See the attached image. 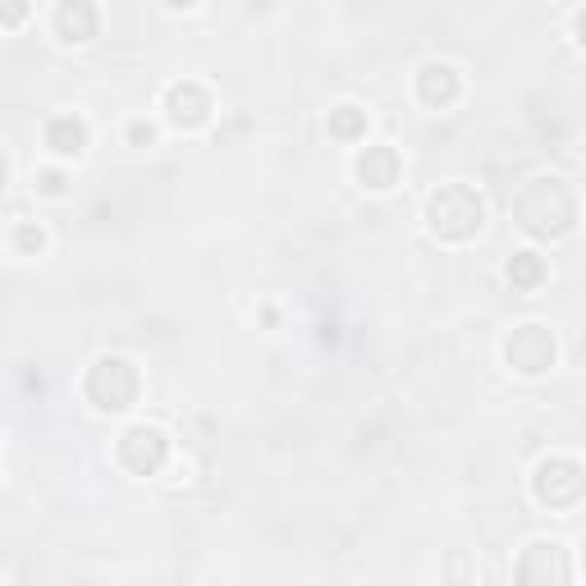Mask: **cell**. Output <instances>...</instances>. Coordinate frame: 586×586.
<instances>
[{"label":"cell","instance_id":"1","mask_svg":"<svg viewBox=\"0 0 586 586\" xmlns=\"http://www.w3.org/2000/svg\"><path fill=\"white\" fill-rule=\"evenodd\" d=\"M514 216L527 234H536V239H559V234H568L577 220V202H573L564 179H532L523 188V198L514 202Z\"/></svg>","mask_w":586,"mask_h":586},{"label":"cell","instance_id":"2","mask_svg":"<svg viewBox=\"0 0 586 586\" xmlns=\"http://www.w3.org/2000/svg\"><path fill=\"white\" fill-rule=\"evenodd\" d=\"M426 220H431V229L440 234V239L463 244V239H473V234L481 229L486 207H481V198H477V188H467V183H445L436 198L426 202Z\"/></svg>","mask_w":586,"mask_h":586},{"label":"cell","instance_id":"3","mask_svg":"<svg viewBox=\"0 0 586 586\" xmlns=\"http://www.w3.org/2000/svg\"><path fill=\"white\" fill-rule=\"evenodd\" d=\"M88 399L106 413H120L138 399V371L125 362V358H101L92 371H88Z\"/></svg>","mask_w":586,"mask_h":586},{"label":"cell","instance_id":"4","mask_svg":"<svg viewBox=\"0 0 586 586\" xmlns=\"http://www.w3.org/2000/svg\"><path fill=\"white\" fill-rule=\"evenodd\" d=\"M573 582V559L559 540H536L518 559V586H568Z\"/></svg>","mask_w":586,"mask_h":586},{"label":"cell","instance_id":"5","mask_svg":"<svg viewBox=\"0 0 586 586\" xmlns=\"http://www.w3.org/2000/svg\"><path fill=\"white\" fill-rule=\"evenodd\" d=\"M532 486H536V499L540 504H550V509H568V504H577L582 490H586L582 463H573V458H545L536 467Z\"/></svg>","mask_w":586,"mask_h":586},{"label":"cell","instance_id":"6","mask_svg":"<svg viewBox=\"0 0 586 586\" xmlns=\"http://www.w3.org/2000/svg\"><path fill=\"white\" fill-rule=\"evenodd\" d=\"M170 454V440L156 431V426H129V431L120 436V463L129 467L133 477H151L161 473V463Z\"/></svg>","mask_w":586,"mask_h":586},{"label":"cell","instance_id":"7","mask_svg":"<svg viewBox=\"0 0 586 586\" xmlns=\"http://www.w3.org/2000/svg\"><path fill=\"white\" fill-rule=\"evenodd\" d=\"M509 367L514 371H523V376H540L545 367H555V335L545 330V326H523V330H514V339H509Z\"/></svg>","mask_w":586,"mask_h":586},{"label":"cell","instance_id":"8","mask_svg":"<svg viewBox=\"0 0 586 586\" xmlns=\"http://www.w3.org/2000/svg\"><path fill=\"white\" fill-rule=\"evenodd\" d=\"M166 110H170V125L198 129V125H207V115H211V97L198 83H175L166 92Z\"/></svg>","mask_w":586,"mask_h":586},{"label":"cell","instance_id":"9","mask_svg":"<svg viewBox=\"0 0 586 586\" xmlns=\"http://www.w3.org/2000/svg\"><path fill=\"white\" fill-rule=\"evenodd\" d=\"M358 179L367 188H389L399 179V151L395 147H367L358 156Z\"/></svg>","mask_w":586,"mask_h":586},{"label":"cell","instance_id":"10","mask_svg":"<svg viewBox=\"0 0 586 586\" xmlns=\"http://www.w3.org/2000/svg\"><path fill=\"white\" fill-rule=\"evenodd\" d=\"M56 28L64 42H92L97 37V10L88 6V0H64V6L56 10Z\"/></svg>","mask_w":586,"mask_h":586},{"label":"cell","instance_id":"11","mask_svg":"<svg viewBox=\"0 0 586 586\" xmlns=\"http://www.w3.org/2000/svg\"><path fill=\"white\" fill-rule=\"evenodd\" d=\"M417 92H421L426 106H449L458 97V73L449 64H426L417 73Z\"/></svg>","mask_w":586,"mask_h":586},{"label":"cell","instance_id":"12","mask_svg":"<svg viewBox=\"0 0 586 586\" xmlns=\"http://www.w3.org/2000/svg\"><path fill=\"white\" fill-rule=\"evenodd\" d=\"M47 147L56 156H78L88 147V125L78 120V115H56V120L47 125Z\"/></svg>","mask_w":586,"mask_h":586},{"label":"cell","instance_id":"13","mask_svg":"<svg viewBox=\"0 0 586 586\" xmlns=\"http://www.w3.org/2000/svg\"><path fill=\"white\" fill-rule=\"evenodd\" d=\"M330 133H335L339 142L362 138V133H367V110H358V106H335V110H330Z\"/></svg>","mask_w":586,"mask_h":586},{"label":"cell","instance_id":"14","mask_svg":"<svg viewBox=\"0 0 586 586\" xmlns=\"http://www.w3.org/2000/svg\"><path fill=\"white\" fill-rule=\"evenodd\" d=\"M545 280V261L536 257V252H518L514 261H509V285L514 289H536Z\"/></svg>","mask_w":586,"mask_h":586},{"label":"cell","instance_id":"15","mask_svg":"<svg viewBox=\"0 0 586 586\" xmlns=\"http://www.w3.org/2000/svg\"><path fill=\"white\" fill-rule=\"evenodd\" d=\"M14 244H19V252H42V244H47V234L37 229V225H19V234H14Z\"/></svg>","mask_w":586,"mask_h":586},{"label":"cell","instance_id":"16","mask_svg":"<svg viewBox=\"0 0 586 586\" xmlns=\"http://www.w3.org/2000/svg\"><path fill=\"white\" fill-rule=\"evenodd\" d=\"M37 183H42V192H51V198H60V192H64V175H56V170H47Z\"/></svg>","mask_w":586,"mask_h":586},{"label":"cell","instance_id":"17","mask_svg":"<svg viewBox=\"0 0 586 586\" xmlns=\"http://www.w3.org/2000/svg\"><path fill=\"white\" fill-rule=\"evenodd\" d=\"M28 19V6H0V23H23Z\"/></svg>","mask_w":586,"mask_h":586},{"label":"cell","instance_id":"18","mask_svg":"<svg viewBox=\"0 0 586 586\" xmlns=\"http://www.w3.org/2000/svg\"><path fill=\"white\" fill-rule=\"evenodd\" d=\"M129 138H133V142H151V125H142V120L129 125Z\"/></svg>","mask_w":586,"mask_h":586},{"label":"cell","instance_id":"19","mask_svg":"<svg viewBox=\"0 0 586 586\" xmlns=\"http://www.w3.org/2000/svg\"><path fill=\"white\" fill-rule=\"evenodd\" d=\"M6 175H10V170H6V156H0V192H6Z\"/></svg>","mask_w":586,"mask_h":586}]
</instances>
